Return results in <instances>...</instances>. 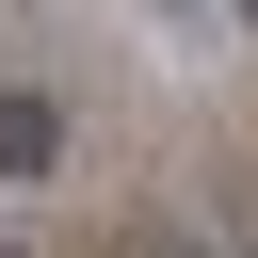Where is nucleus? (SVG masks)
Wrapping results in <instances>:
<instances>
[{
    "label": "nucleus",
    "instance_id": "1",
    "mask_svg": "<svg viewBox=\"0 0 258 258\" xmlns=\"http://www.w3.org/2000/svg\"><path fill=\"white\" fill-rule=\"evenodd\" d=\"M48 177H64V97L0 81V194H48Z\"/></svg>",
    "mask_w": 258,
    "mask_h": 258
},
{
    "label": "nucleus",
    "instance_id": "4",
    "mask_svg": "<svg viewBox=\"0 0 258 258\" xmlns=\"http://www.w3.org/2000/svg\"><path fill=\"white\" fill-rule=\"evenodd\" d=\"M0 258H16V242H0Z\"/></svg>",
    "mask_w": 258,
    "mask_h": 258
},
{
    "label": "nucleus",
    "instance_id": "3",
    "mask_svg": "<svg viewBox=\"0 0 258 258\" xmlns=\"http://www.w3.org/2000/svg\"><path fill=\"white\" fill-rule=\"evenodd\" d=\"M161 258H194V242H161Z\"/></svg>",
    "mask_w": 258,
    "mask_h": 258
},
{
    "label": "nucleus",
    "instance_id": "2",
    "mask_svg": "<svg viewBox=\"0 0 258 258\" xmlns=\"http://www.w3.org/2000/svg\"><path fill=\"white\" fill-rule=\"evenodd\" d=\"M226 32H258V0H226Z\"/></svg>",
    "mask_w": 258,
    "mask_h": 258
}]
</instances>
